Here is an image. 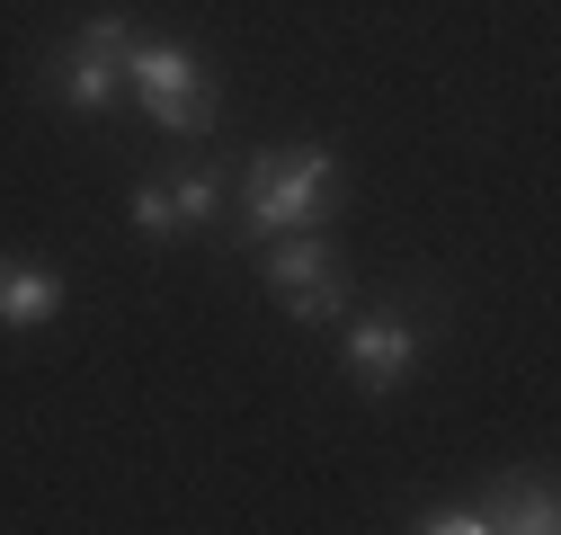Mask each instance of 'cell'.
I'll use <instances>...</instances> for the list:
<instances>
[{"label": "cell", "mask_w": 561, "mask_h": 535, "mask_svg": "<svg viewBox=\"0 0 561 535\" xmlns=\"http://www.w3.org/2000/svg\"><path fill=\"white\" fill-rule=\"evenodd\" d=\"M339 215V152L330 144H267L241 170V241L321 232Z\"/></svg>", "instance_id": "6da1fadb"}, {"label": "cell", "mask_w": 561, "mask_h": 535, "mask_svg": "<svg viewBox=\"0 0 561 535\" xmlns=\"http://www.w3.org/2000/svg\"><path fill=\"white\" fill-rule=\"evenodd\" d=\"M125 90H134V107H144L161 134H215V116H224V99H215V72L187 54V45H170V36H134L125 45Z\"/></svg>", "instance_id": "7a4b0ae2"}, {"label": "cell", "mask_w": 561, "mask_h": 535, "mask_svg": "<svg viewBox=\"0 0 561 535\" xmlns=\"http://www.w3.org/2000/svg\"><path fill=\"white\" fill-rule=\"evenodd\" d=\"M125 45H134V19H125V10L81 19V36H62L54 62H45L54 107H72V116H107V107L125 99Z\"/></svg>", "instance_id": "3957f363"}, {"label": "cell", "mask_w": 561, "mask_h": 535, "mask_svg": "<svg viewBox=\"0 0 561 535\" xmlns=\"http://www.w3.org/2000/svg\"><path fill=\"white\" fill-rule=\"evenodd\" d=\"M259 268H267L276 304H286L304 330H330V321H347V304H357L347 259H339L321 232H276V241H259Z\"/></svg>", "instance_id": "277c9868"}, {"label": "cell", "mask_w": 561, "mask_h": 535, "mask_svg": "<svg viewBox=\"0 0 561 535\" xmlns=\"http://www.w3.org/2000/svg\"><path fill=\"white\" fill-rule=\"evenodd\" d=\"M428 357V321L419 312H366V321H347V375H357V392H401L410 366Z\"/></svg>", "instance_id": "5b68a950"}, {"label": "cell", "mask_w": 561, "mask_h": 535, "mask_svg": "<svg viewBox=\"0 0 561 535\" xmlns=\"http://www.w3.org/2000/svg\"><path fill=\"white\" fill-rule=\"evenodd\" d=\"M134 232L144 241H179V232H215L224 215V170H187V179H144L134 187Z\"/></svg>", "instance_id": "8992f818"}, {"label": "cell", "mask_w": 561, "mask_h": 535, "mask_svg": "<svg viewBox=\"0 0 561 535\" xmlns=\"http://www.w3.org/2000/svg\"><path fill=\"white\" fill-rule=\"evenodd\" d=\"M72 286H62V268H36V259H0V330H45Z\"/></svg>", "instance_id": "52a82bcc"}, {"label": "cell", "mask_w": 561, "mask_h": 535, "mask_svg": "<svg viewBox=\"0 0 561 535\" xmlns=\"http://www.w3.org/2000/svg\"><path fill=\"white\" fill-rule=\"evenodd\" d=\"M481 517H490V526H517V535H552V526H561L552 474H500V482L481 491Z\"/></svg>", "instance_id": "ba28073f"}, {"label": "cell", "mask_w": 561, "mask_h": 535, "mask_svg": "<svg viewBox=\"0 0 561 535\" xmlns=\"http://www.w3.org/2000/svg\"><path fill=\"white\" fill-rule=\"evenodd\" d=\"M419 535H490V517H481V500H446V509H428V517H410Z\"/></svg>", "instance_id": "9c48e42d"}]
</instances>
